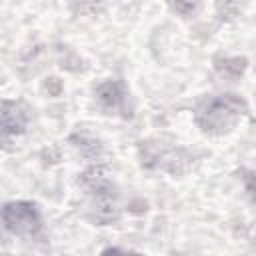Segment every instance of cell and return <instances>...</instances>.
<instances>
[{"instance_id": "6da1fadb", "label": "cell", "mask_w": 256, "mask_h": 256, "mask_svg": "<svg viewBox=\"0 0 256 256\" xmlns=\"http://www.w3.org/2000/svg\"><path fill=\"white\" fill-rule=\"evenodd\" d=\"M246 112L248 104L244 102V98L236 94H220L202 98L194 110V120L204 134L220 136L234 130V126Z\"/></svg>"}, {"instance_id": "7a4b0ae2", "label": "cell", "mask_w": 256, "mask_h": 256, "mask_svg": "<svg viewBox=\"0 0 256 256\" xmlns=\"http://www.w3.org/2000/svg\"><path fill=\"white\" fill-rule=\"evenodd\" d=\"M2 224L8 232L16 234V236H34L40 232L42 228V218H40V210L36 208V204L32 202H8L2 212H0Z\"/></svg>"}, {"instance_id": "3957f363", "label": "cell", "mask_w": 256, "mask_h": 256, "mask_svg": "<svg viewBox=\"0 0 256 256\" xmlns=\"http://www.w3.org/2000/svg\"><path fill=\"white\" fill-rule=\"evenodd\" d=\"M96 100L98 104L108 110L110 114L112 112H122L126 114V108H128V90L124 88L122 82H116V80H108L104 84L98 86L96 90Z\"/></svg>"}, {"instance_id": "277c9868", "label": "cell", "mask_w": 256, "mask_h": 256, "mask_svg": "<svg viewBox=\"0 0 256 256\" xmlns=\"http://www.w3.org/2000/svg\"><path fill=\"white\" fill-rule=\"evenodd\" d=\"M28 126V112L20 102H0V132L22 134Z\"/></svg>"}, {"instance_id": "5b68a950", "label": "cell", "mask_w": 256, "mask_h": 256, "mask_svg": "<svg viewBox=\"0 0 256 256\" xmlns=\"http://www.w3.org/2000/svg\"><path fill=\"white\" fill-rule=\"evenodd\" d=\"M72 142L80 150V154L90 158V160H98L102 154V144L88 134H76V136H72Z\"/></svg>"}, {"instance_id": "8992f818", "label": "cell", "mask_w": 256, "mask_h": 256, "mask_svg": "<svg viewBox=\"0 0 256 256\" xmlns=\"http://www.w3.org/2000/svg\"><path fill=\"white\" fill-rule=\"evenodd\" d=\"M106 6V0H68V8L74 16H94L100 14Z\"/></svg>"}, {"instance_id": "52a82bcc", "label": "cell", "mask_w": 256, "mask_h": 256, "mask_svg": "<svg viewBox=\"0 0 256 256\" xmlns=\"http://www.w3.org/2000/svg\"><path fill=\"white\" fill-rule=\"evenodd\" d=\"M242 6H244V0H216V14L222 20L230 22L242 14Z\"/></svg>"}, {"instance_id": "ba28073f", "label": "cell", "mask_w": 256, "mask_h": 256, "mask_svg": "<svg viewBox=\"0 0 256 256\" xmlns=\"http://www.w3.org/2000/svg\"><path fill=\"white\" fill-rule=\"evenodd\" d=\"M166 4L174 14L182 16V18L194 16L200 8V0H166Z\"/></svg>"}, {"instance_id": "9c48e42d", "label": "cell", "mask_w": 256, "mask_h": 256, "mask_svg": "<svg viewBox=\"0 0 256 256\" xmlns=\"http://www.w3.org/2000/svg\"><path fill=\"white\" fill-rule=\"evenodd\" d=\"M216 68H218L222 74L234 72V76H238V74H242V70L246 68V60H244V58H224L222 62L216 64Z\"/></svg>"}]
</instances>
